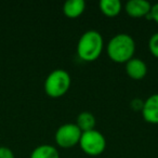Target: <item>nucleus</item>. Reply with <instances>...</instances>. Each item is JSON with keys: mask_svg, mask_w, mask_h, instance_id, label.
I'll list each match as a JSON object with an SVG mask.
<instances>
[{"mask_svg": "<svg viewBox=\"0 0 158 158\" xmlns=\"http://www.w3.org/2000/svg\"><path fill=\"white\" fill-rule=\"evenodd\" d=\"M103 46V37L99 31L93 29L87 31L77 42V54L82 61H95L101 55Z\"/></svg>", "mask_w": 158, "mask_h": 158, "instance_id": "obj_1", "label": "nucleus"}, {"mask_svg": "<svg viewBox=\"0 0 158 158\" xmlns=\"http://www.w3.org/2000/svg\"><path fill=\"white\" fill-rule=\"evenodd\" d=\"M130 105H131V107L133 108L134 110H142L143 105H144V101H142L141 99H138V98H136V99L132 100Z\"/></svg>", "mask_w": 158, "mask_h": 158, "instance_id": "obj_16", "label": "nucleus"}, {"mask_svg": "<svg viewBox=\"0 0 158 158\" xmlns=\"http://www.w3.org/2000/svg\"><path fill=\"white\" fill-rule=\"evenodd\" d=\"M126 72L130 78L134 80H141L146 76L147 66L143 60L132 57L126 63Z\"/></svg>", "mask_w": 158, "mask_h": 158, "instance_id": "obj_8", "label": "nucleus"}, {"mask_svg": "<svg viewBox=\"0 0 158 158\" xmlns=\"http://www.w3.org/2000/svg\"><path fill=\"white\" fill-rule=\"evenodd\" d=\"M86 2L84 0H67L63 5V12L67 18L76 19L84 13Z\"/></svg>", "mask_w": 158, "mask_h": 158, "instance_id": "obj_9", "label": "nucleus"}, {"mask_svg": "<svg viewBox=\"0 0 158 158\" xmlns=\"http://www.w3.org/2000/svg\"><path fill=\"white\" fill-rule=\"evenodd\" d=\"M80 148L90 156H99L106 147V140L101 132L97 130H90L81 133L79 140Z\"/></svg>", "mask_w": 158, "mask_h": 158, "instance_id": "obj_4", "label": "nucleus"}, {"mask_svg": "<svg viewBox=\"0 0 158 158\" xmlns=\"http://www.w3.org/2000/svg\"><path fill=\"white\" fill-rule=\"evenodd\" d=\"M135 42L128 34H117L107 44V54L115 63H127L133 57Z\"/></svg>", "mask_w": 158, "mask_h": 158, "instance_id": "obj_2", "label": "nucleus"}, {"mask_svg": "<svg viewBox=\"0 0 158 158\" xmlns=\"http://www.w3.org/2000/svg\"><path fill=\"white\" fill-rule=\"evenodd\" d=\"M81 133V130L77 127L76 123H64L55 132V142L63 148H70L79 144Z\"/></svg>", "mask_w": 158, "mask_h": 158, "instance_id": "obj_5", "label": "nucleus"}, {"mask_svg": "<svg viewBox=\"0 0 158 158\" xmlns=\"http://www.w3.org/2000/svg\"><path fill=\"white\" fill-rule=\"evenodd\" d=\"M77 127L81 130V132L90 131L95 127V117L90 112H82L77 116Z\"/></svg>", "mask_w": 158, "mask_h": 158, "instance_id": "obj_11", "label": "nucleus"}, {"mask_svg": "<svg viewBox=\"0 0 158 158\" xmlns=\"http://www.w3.org/2000/svg\"><path fill=\"white\" fill-rule=\"evenodd\" d=\"M0 158H15V156L10 147L0 146Z\"/></svg>", "mask_w": 158, "mask_h": 158, "instance_id": "obj_14", "label": "nucleus"}, {"mask_svg": "<svg viewBox=\"0 0 158 158\" xmlns=\"http://www.w3.org/2000/svg\"><path fill=\"white\" fill-rule=\"evenodd\" d=\"M99 6L103 14L110 18L118 15L123 8V5L119 0H101Z\"/></svg>", "mask_w": 158, "mask_h": 158, "instance_id": "obj_12", "label": "nucleus"}, {"mask_svg": "<svg viewBox=\"0 0 158 158\" xmlns=\"http://www.w3.org/2000/svg\"><path fill=\"white\" fill-rule=\"evenodd\" d=\"M72 84L70 76L66 70L57 68L50 73L44 80V91L51 98H61L68 91Z\"/></svg>", "mask_w": 158, "mask_h": 158, "instance_id": "obj_3", "label": "nucleus"}, {"mask_svg": "<svg viewBox=\"0 0 158 158\" xmlns=\"http://www.w3.org/2000/svg\"><path fill=\"white\" fill-rule=\"evenodd\" d=\"M29 158H60V154L53 145L42 144L33 149Z\"/></svg>", "mask_w": 158, "mask_h": 158, "instance_id": "obj_10", "label": "nucleus"}, {"mask_svg": "<svg viewBox=\"0 0 158 158\" xmlns=\"http://www.w3.org/2000/svg\"><path fill=\"white\" fill-rule=\"evenodd\" d=\"M151 9L152 5L147 0H129L126 3V11L132 18L147 16Z\"/></svg>", "mask_w": 158, "mask_h": 158, "instance_id": "obj_7", "label": "nucleus"}, {"mask_svg": "<svg viewBox=\"0 0 158 158\" xmlns=\"http://www.w3.org/2000/svg\"><path fill=\"white\" fill-rule=\"evenodd\" d=\"M142 115L145 121L149 123L157 125L158 123V93L148 97L144 101L142 108Z\"/></svg>", "mask_w": 158, "mask_h": 158, "instance_id": "obj_6", "label": "nucleus"}, {"mask_svg": "<svg viewBox=\"0 0 158 158\" xmlns=\"http://www.w3.org/2000/svg\"><path fill=\"white\" fill-rule=\"evenodd\" d=\"M147 18L151 19V20H154L158 24V2L155 3L154 6H152L151 12L147 15Z\"/></svg>", "mask_w": 158, "mask_h": 158, "instance_id": "obj_15", "label": "nucleus"}, {"mask_svg": "<svg viewBox=\"0 0 158 158\" xmlns=\"http://www.w3.org/2000/svg\"><path fill=\"white\" fill-rule=\"evenodd\" d=\"M148 49L154 56L158 57V33H155L151 36L148 40Z\"/></svg>", "mask_w": 158, "mask_h": 158, "instance_id": "obj_13", "label": "nucleus"}]
</instances>
